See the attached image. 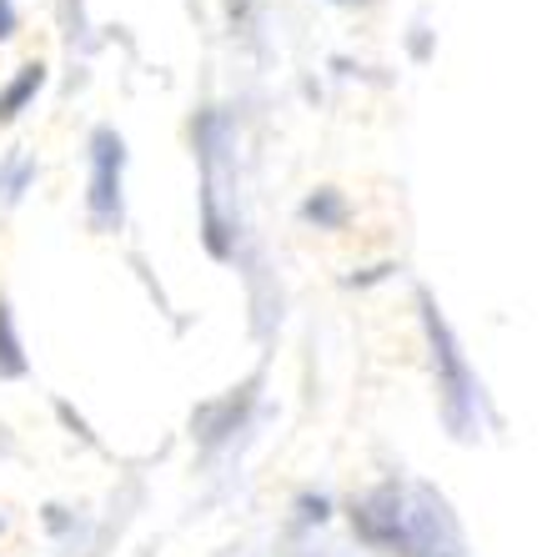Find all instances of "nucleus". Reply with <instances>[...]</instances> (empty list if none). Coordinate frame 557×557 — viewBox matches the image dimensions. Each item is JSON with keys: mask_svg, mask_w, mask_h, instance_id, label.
<instances>
[{"mask_svg": "<svg viewBox=\"0 0 557 557\" xmlns=\"http://www.w3.org/2000/svg\"><path fill=\"white\" fill-rule=\"evenodd\" d=\"M351 532L387 557H472L453 503L417 478H387L351 497Z\"/></svg>", "mask_w": 557, "mask_h": 557, "instance_id": "f257e3e1", "label": "nucleus"}, {"mask_svg": "<svg viewBox=\"0 0 557 557\" xmlns=\"http://www.w3.org/2000/svg\"><path fill=\"white\" fill-rule=\"evenodd\" d=\"M417 317H422V337H428V357H432V376H437V417L453 442H478L482 428L493 422V403L482 387L478 367L462 351L453 322L442 317L437 297L428 286H417Z\"/></svg>", "mask_w": 557, "mask_h": 557, "instance_id": "f03ea898", "label": "nucleus"}, {"mask_svg": "<svg viewBox=\"0 0 557 557\" xmlns=\"http://www.w3.org/2000/svg\"><path fill=\"white\" fill-rule=\"evenodd\" d=\"M121 176H126V141L116 126L91 131V191H86V216L96 232H116L126 216V196H121Z\"/></svg>", "mask_w": 557, "mask_h": 557, "instance_id": "7ed1b4c3", "label": "nucleus"}, {"mask_svg": "<svg viewBox=\"0 0 557 557\" xmlns=\"http://www.w3.org/2000/svg\"><path fill=\"white\" fill-rule=\"evenodd\" d=\"M251 403H257V382L226 392L221 403H207L201 412H196V437L207 442V447H216L221 437H232V432L242 428V417L251 412Z\"/></svg>", "mask_w": 557, "mask_h": 557, "instance_id": "20e7f679", "label": "nucleus"}, {"mask_svg": "<svg viewBox=\"0 0 557 557\" xmlns=\"http://www.w3.org/2000/svg\"><path fill=\"white\" fill-rule=\"evenodd\" d=\"M40 86H46V65H40V61L21 65V71H15V76L0 86V126L21 116V111H26V106L40 96Z\"/></svg>", "mask_w": 557, "mask_h": 557, "instance_id": "39448f33", "label": "nucleus"}, {"mask_svg": "<svg viewBox=\"0 0 557 557\" xmlns=\"http://www.w3.org/2000/svg\"><path fill=\"white\" fill-rule=\"evenodd\" d=\"M30 372V357H26V342L15 332V317H11V301L0 297V382H15V376Z\"/></svg>", "mask_w": 557, "mask_h": 557, "instance_id": "423d86ee", "label": "nucleus"}, {"mask_svg": "<svg viewBox=\"0 0 557 557\" xmlns=\"http://www.w3.org/2000/svg\"><path fill=\"white\" fill-rule=\"evenodd\" d=\"M347 216H351V207L342 201V191H332V186H322V191H311L307 201H301V221L317 226V232H342Z\"/></svg>", "mask_w": 557, "mask_h": 557, "instance_id": "0eeeda50", "label": "nucleus"}, {"mask_svg": "<svg viewBox=\"0 0 557 557\" xmlns=\"http://www.w3.org/2000/svg\"><path fill=\"white\" fill-rule=\"evenodd\" d=\"M301 507H307V512H301L307 522H326V507L332 503H326V497H301Z\"/></svg>", "mask_w": 557, "mask_h": 557, "instance_id": "6e6552de", "label": "nucleus"}, {"mask_svg": "<svg viewBox=\"0 0 557 557\" xmlns=\"http://www.w3.org/2000/svg\"><path fill=\"white\" fill-rule=\"evenodd\" d=\"M11 36H15V5L0 0V40H11Z\"/></svg>", "mask_w": 557, "mask_h": 557, "instance_id": "1a4fd4ad", "label": "nucleus"}, {"mask_svg": "<svg viewBox=\"0 0 557 557\" xmlns=\"http://www.w3.org/2000/svg\"><path fill=\"white\" fill-rule=\"evenodd\" d=\"M0 532H5V522H0Z\"/></svg>", "mask_w": 557, "mask_h": 557, "instance_id": "9d476101", "label": "nucleus"}]
</instances>
